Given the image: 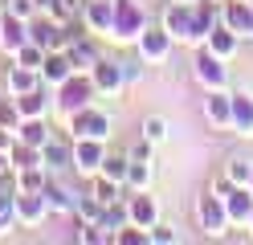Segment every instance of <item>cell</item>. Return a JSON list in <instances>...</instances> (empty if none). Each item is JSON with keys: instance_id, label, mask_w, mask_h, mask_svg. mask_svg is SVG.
<instances>
[{"instance_id": "42", "label": "cell", "mask_w": 253, "mask_h": 245, "mask_svg": "<svg viewBox=\"0 0 253 245\" xmlns=\"http://www.w3.org/2000/svg\"><path fill=\"white\" fill-rule=\"evenodd\" d=\"M4 172H12V163H8V151H0V176Z\"/></svg>"}, {"instance_id": "19", "label": "cell", "mask_w": 253, "mask_h": 245, "mask_svg": "<svg viewBox=\"0 0 253 245\" xmlns=\"http://www.w3.org/2000/svg\"><path fill=\"white\" fill-rule=\"evenodd\" d=\"M225 208H229V221H233V225L249 229V212H253V192H249L245 184H233V188L225 192Z\"/></svg>"}, {"instance_id": "2", "label": "cell", "mask_w": 253, "mask_h": 245, "mask_svg": "<svg viewBox=\"0 0 253 245\" xmlns=\"http://www.w3.org/2000/svg\"><path fill=\"white\" fill-rule=\"evenodd\" d=\"M147 29V12L139 0H115V25H110V41H139Z\"/></svg>"}, {"instance_id": "33", "label": "cell", "mask_w": 253, "mask_h": 245, "mask_svg": "<svg viewBox=\"0 0 253 245\" xmlns=\"http://www.w3.org/2000/svg\"><path fill=\"white\" fill-rule=\"evenodd\" d=\"M12 61L17 65H29V70H41V61H45V49L41 45H33V41H25L17 53H12Z\"/></svg>"}, {"instance_id": "31", "label": "cell", "mask_w": 253, "mask_h": 245, "mask_svg": "<svg viewBox=\"0 0 253 245\" xmlns=\"http://www.w3.org/2000/svg\"><path fill=\"white\" fill-rule=\"evenodd\" d=\"M45 180H49L45 168H21V172H17V188H21V192H41Z\"/></svg>"}, {"instance_id": "4", "label": "cell", "mask_w": 253, "mask_h": 245, "mask_svg": "<svg viewBox=\"0 0 253 245\" xmlns=\"http://www.w3.org/2000/svg\"><path fill=\"white\" fill-rule=\"evenodd\" d=\"M196 217H200V229L209 237H225L233 221H229V208H225V196L220 192H204L200 200H196Z\"/></svg>"}, {"instance_id": "30", "label": "cell", "mask_w": 253, "mask_h": 245, "mask_svg": "<svg viewBox=\"0 0 253 245\" xmlns=\"http://www.w3.org/2000/svg\"><path fill=\"white\" fill-rule=\"evenodd\" d=\"M90 192L94 196H98V200L102 204H110V200H119V196H123V184H115V180H110V176H90Z\"/></svg>"}, {"instance_id": "5", "label": "cell", "mask_w": 253, "mask_h": 245, "mask_svg": "<svg viewBox=\"0 0 253 245\" xmlns=\"http://www.w3.org/2000/svg\"><path fill=\"white\" fill-rule=\"evenodd\" d=\"M160 25L171 33V41H180V45H196V12H192V4H184V0H171V4L164 8V16H160Z\"/></svg>"}, {"instance_id": "6", "label": "cell", "mask_w": 253, "mask_h": 245, "mask_svg": "<svg viewBox=\"0 0 253 245\" xmlns=\"http://www.w3.org/2000/svg\"><path fill=\"white\" fill-rule=\"evenodd\" d=\"M196 78H200V86L204 90H229V65H225V57H216V53H209V49L200 45V53H196Z\"/></svg>"}, {"instance_id": "34", "label": "cell", "mask_w": 253, "mask_h": 245, "mask_svg": "<svg viewBox=\"0 0 253 245\" xmlns=\"http://www.w3.org/2000/svg\"><path fill=\"white\" fill-rule=\"evenodd\" d=\"M147 233H151V245H180V229H176V225H168L164 217L155 221Z\"/></svg>"}, {"instance_id": "32", "label": "cell", "mask_w": 253, "mask_h": 245, "mask_svg": "<svg viewBox=\"0 0 253 245\" xmlns=\"http://www.w3.org/2000/svg\"><path fill=\"white\" fill-rule=\"evenodd\" d=\"M225 176L233 180V184H245V188H249V180H253V159L233 155V159H229V168H225Z\"/></svg>"}, {"instance_id": "15", "label": "cell", "mask_w": 253, "mask_h": 245, "mask_svg": "<svg viewBox=\"0 0 253 245\" xmlns=\"http://www.w3.org/2000/svg\"><path fill=\"white\" fill-rule=\"evenodd\" d=\"M41 159H45V172H49V176H61L66 168H74V143L49 135V143L41 147Z\"/></svg>"}, {"instance_id": "29", "label": "cell", "mask_w": 253, "mask_h": 245, "mask_svg": "<svg viewBox=\"0 0 253 245\" xmlns=\"http://www.w3.org/2000/svg\"><path fill=\"white\" fill-rule=\"evenodd\" d=\"M102 200H98V196H94V192H86V196H78V200H74V217L78 221H86V225H98L102 221Z\"/></svg>"}, {"instance_id": "45", "label": "cell", "mask_w": 253, "mask_h": 245, "mask_svg": "<svg viewBox=\"0 0 253 245\" xmlns=\"http://www.w3.org/2000/svg\"><path fill=\"white\" fill-rule=\"evenodd\" d=\"M184 4H196V0H184Z\"/></svg>"}, {"instance_id": "1", "label": "cell", "mask_w": 253, "mask_h": 245, "mask_svg": "<svg viewBox=\"0 0 253 245\" xmlns=\"http://www.w3.org/2000/svg\"><path fill=\"white\" fill-rule=\"evenodd\" d=\"M94 94H98V90H94V78L74 70V74H70L66 82H61L57 90H53V106H57L61 114H74V110L90 106V102H94Z\"/></svg>"}, {"instance_id": "38", "label": "cell", "mask_w": 253, "mask_h": 245, "mask_svg": "<svg viewBox=\"0 0 253 245\" xmlns=\"http://www.w3.org/2000/svg\"><path fill=\"white\" fill-rule=\"evenodd\" d=\"M0 127H12V131L21 127V110H17V98L12 94L0 98Z\"/></svg>"}, {"instance_id": "17", "label": "cell", "mask_w": 253, "mask_h": 245, "mask_svg": "<svg viewBox=\"0 0 253 245\" xmlns=\"http://www.w3.org/2000/svg\"><path fill=\"white\" fill-rule=\"evenodd\" d=\"M25 41H29V21H21V16H12V12H0V49L12 57Z\"/></svg>"}, {"instance_id": "26", "label": "cell", "mask_w": 253, "mask_h": 245, "mask_svg": "<svg viewBox=\"0 0 253 245\" xmlns=\"http://www.w3.org/2000/svg\"><path fill=\"white\" fill-rule=\"evenodd\" d=\"M8 163H12V172H21V168H45V159H41V147L33 143H12V151H8Z\"/></svg>"}, {"instance_id": "16", "label": "cell", "mask_w": 253, "mask_h": 245, "mask_svg": "<svg viewBox=\"0 0 253 245\" xmlns=\"http://www.w3.org/2000/svg\"><path fill=\"white\" fill-rule=\"evenodd\" d=\"M233 94V135L253 139V94L249 90H229Z\"/></svg>"}, {"instance_id": "36", "label": "cell", "mask_w": 253, "mask_h": 245, "mask_svg": "<svg viewBox=\"0 0 253 245\" xmlns=\"http://www.w3.org/2000/svg\"><path fill=\"white\" fill-rule=\"evenodd\" d=\"M115 241L119 245H151V233H147L143 225H123L119 233H115Z\"/></svg>"}, {"instance_id": "25", "label": "cell", "mask_w": 253, "mask_h": 245, "mask_svg": "<svg viewBox=\"0 0 253 245\" xmlns=\"http://www.w3.org/2000/svg\"><path fill=\"white\" fill-rule=\"evenodd\" d=\"M102 229H106V237L115 241V233L123 225H131V208H126V196H119V200H110L106 208H102V221H98Z\"/></svg>"}, {"instance_id": "44", "label": "cell", "mask_w": 253, "mask_h": 245, "mask_svg": "<svg viewBox=\"0 0 253 245\" xmlns=\"http://www.w3.org/2000/svg\"><path fill=\"white\" fill-rule=\"evenodd\" d=\"M0 12H4V0H0Z\"/></svg>"}, {"instance_id": "14", "label": "cell", "mask_w": 253, "mask_h": 245, "mask_svg": "<svg viewBox=\"0 0 253 245\" xmlns=\"http://www.w3.org/2000/svg\"><path fill=\"white\" fill-rule=\"evenodd\" d=\"M70 74H74L70 53H66V49H49V53H45V61H41V82H45L49 90H57Z\"/></svg>"}, {"instance_id": "23", "label": "cell", "mask_w": 253, "mask_h": 245, "mask_svg": "<svg viewBox=\"0 0 253 245\" xmlns=\"http://www.w3.org/2000/svg\"><path fill=\"white\" fill-rule=\"evenodd\" d=\"M45 204H49V217H53V212H74V200H78V196L66 188V184H61V180L57 176H49V180H45Z\"/></svg>"}, {"instance_id": "7", "label": "cell", "mask_w": 253, "mask_h": 245, "mask_svg": "<svg viewBox=\"0 0 253 245\" xmlns=\"http://www.w3.org/2000/svg\"><path fill=\"white\" fill-rule=\"evenodd\" d=\"M106 159V139H74V172L78 176H98Z\"/></svg>"}, {"instance_id": "40", "label": "cell", "mask_w": 253, "mask_h": 245, "mask_svg": "<svg viewBox=\"0 0 253 245\" xmlns=\"http://www.w3.org/2000/svg\"><path fill=\"white\" fill-rule=\"evenodd\" d=\"M151 151H155V143L139 135V143H135V147H131V151H126V155H131V159H151Z\"/></svg>"}, {"instance_id": "13", "label": "cell", "mask_w": 253, "mask_h": 245, "mask_svg": "<svg viewBox=\"0 0 253 245\" xmlns=\"http://www.w3.org/2000/svg\"><path fill=\"white\" fill-rule=\"evenodd\" d=\"M90 78H94V90H98V94H119L126 86L123 61H106V57H98V65L90 70Z\"/></svg>"}, {"instance_id": "11", "label": "cell", "mask_w": 253, "mask_h": 245, "mask_svg": "<svg viewBox=\"0 0 253 245\" xmlns=\"http://www.w3.org/2000/svg\"><path fill=\"white\" fill-rule=\"evenodd\" d=\"M45 217H49L45 192H21V188H17V225H25V229H37Z\"/></svg>"}, {"instance_id": "24", "label": "cell", "mask_w": 253, "mask_h": 245, "mask_svg": "<svg viewBox=\"0 0 253 245\" xmlns=\"http://www.w3.org/2000/svg\"><path fill=\"white\" fill-rule=\"evenodd\" d=\"M66 53H70V61H74V70H78V74H90L94 65H98V49H94L86 37H70Z\"/></svg>"}, {"instance_id": "12", "label": "cell", "mask_w": 253, "mask_h": 245, "mask_svg": "<svg viewBox=\"0 0 253 245\" xmlns=\"http://www.w3.org/2000/svg\"><path fill=\"white\" fill-rule=\"evenodd\" d=\"M126 208H131V225L151 229L155 221H160V200L151 196V188H143V192H126Z\"/></svg>"}, {"instance_id": "8", "label": "cell", "mask_w": 253, "mask_h": 245, "mask_svg": "<svg viewBox=\"0 0 253 245\" xmlns=\"http://www.w3.org/2000/svg\"><path fill=\"white\" fill-rule=\"evenodd\" d=\"M220 21L241 41H253V0H220Z\"/></svg>"}, {"instance_id": "35", "label": "cell", "mask_w": 253, "mask_h": 245, "mask_svg": "<svg viewBox=\"0 0 253 245\" xmlns=\"http://www.w3.org/2000/svg\"><path fill=\"white\" fill-rule=\"evenodd\" d=\"M126 168H131V155H110V151H106V159H102V176H110L115 184H123V180H126Z\"/></svg>"}, {"instance_id": "27", "label": "cell", "mask_w": 253, "mask_h": 245, "mask_svg": "<svg viewBox=\"0 0 253 245\" xmlns=\"http://www.w3.org/2000/svg\"><path fill=\"white\" fill-rule=\"evenodd\" d=\"M49 135H53V127L45 119H21V127H17V139L21 143H33V147H45Z\"/></svg>"}, {"instance_id": "21", "label": "cell", "mask_w": 253, "mask_h": 245, "mask_svg": "<svg viewBox=\"0 0 253 245\" xmlns=\"http://www.w3.org/2000/svg\"><path fill=\"white\" fill-rule=\"evenodd\" d=\"M237 45H241V37H237V33H233L225 21H220V25H212V33L204 37V49H209V53H216V57H225V61L237 53Z\"/></svg>"}, {"instance_id": "39", "label": "cell", "mask_w": 253, "mask_h": 245, "mask_svg": "<svg viewBox=\"0 0 253 245\" xmlns=\"http://www.w3.org/2000/svg\"><path fill=\"white\" fill-rule=\"evenodd\" d=\"M4 12L21 16V21H33V16H37V4H33V0H4Z\"/></svg>"}, {"instance_id": "10", "label": "cell", "mask_w": 253, "mask_h": 245, "mask_svg": "<svg viewBox=\"0 0 253 245\" xmlns=\"http://www.w3.org/2000/svg\"><path fill=\"white\" fill-rule=\"evenodd\" d=\"M200 110H204V119H209L212 131H229L233 127V94L229 90H209Z\"/></svg>"}, {"instance_id": "43", "label": "cell", "mask_w": 253, "mask_h": 245, "mask_svg": "<svg viewBox=\"0 0 253 245\" xmlns=\"http://www.w3.org/2000/svg\"><path fill=\"white\" fill-rule=\"evenodd\" d=\"M249 229H253V212H249Z\"/></svg>"}, {"instance_id": "22", "label": "cell", "mask_w": 253, "mask_h": 245, "mask_svg": "<svg viewBox=\"0 0 253 245\" xmlns=\"http://www.w3.org/2000/svg\"><path fill=\"white\" fill-rule=\"evenodd\" d=\"M17 110H21V119H49V86L17 94Z\"/></svg>"}, {"instance_id": "9", "label": "cell", "mask_w": 253, "mask_h": 245, "mask_svg": "<svg viewBox=\"0 0 253 245\" xmlns=\"http://www.w3.org/2000/svg\"><path fill=\"white\" fill-rule=\"evenodd\" d=\"M171 45H176V41H171V33L160 25V29H143V33H139V41H135V49H139V57H143V61H168V53H171Z\"/></svg>"}, {"instance_id": "3", "label": "cell", "mask_w": 253, "mask_h": 245, "mask_svg": "<svg viewBox=\"0 0 253 245\" xmlns=\"http://www.w3.org/2000/svg\"><path fill=\"white\" fill-rule=\"evenodd\" d=\"M110 131H115L110 114H106V110H98L94 102L70 114V135H74V139H110Z\"/></svg>"}, {"instance_id": "41", "label": "cell", "mask_w": 253, "mask_h": 245, "mask_svg": "<svg viewBox=\"0 0 253 245\" xmlns=\"http://www.w3.org/2000/svg\"><path fill=\"white\" fill-rule=\"evenodd\" d=\"M123 74H126V82H139V74H143V70H139L135 61H123Z\"/></svg>"}, {"instance_id": "37", "label": "cell", "mask_w": 253, "mask_h": 245, "mask_svg": "<svg viewBox=\"0 0 253 245\" xmlns=\"http://www.w3.org/2000/svg\"><path fill=\"white\" fill-rule=\"evenodd\" d=\"M143 139H151V143H164L168 139V119H164V114H147V119H143Z\"/></svg>"}, {"instance_id": "18", "label": "cell", "mask_w": 253, "mask_h": 245, "mask_svg": "<svg viewBox=\"0 0 253 245\" xmlns=\"http://www.w3.org/2000/svg\"><path fill=\"white\" fill-rule=\"evenodd\" d=\"M82 21H86L90 33H102V37H110V25H115V0H86Z\"/></svg>"}, {"instance_id": "20", "label": "cell", "mask_w": 253, "mask_h": 245, "mask_svg": "<svg viewBox=\"0 0 253 245\" xmlns=\"http://www.w3.org/2000/svg\"><path fill=\"white\" fill-rule=\"evenodd\" d=\"M37 86H45L41 82V70H29V65H17L12 61L8 65V74H4V90L17 98V94H29V90H37Z\"/></svg>"}, {"instance_id": "46", "label": "cell", "mask_w": 253, "mask_h": 245, "mask_svg": "<svg viewBox=\"0 0 253 245\" xmlns=\"http://www.w3.org/2000/svg\"><path fill=\"white\" fill-rule=\"evenodd\" d=\"M249 192H253V180H249Z\"/></svg>"}, {"instance_id": "28", "label": "cell", "mask_w": 253, "mask_h": 245, "mask_svg": "<svg viewBox=\"0 0 253 245\" xmlns=\"http://www.w3.org/2000/svg\"><path fill=\"white\" fill-rule=\"evenodd\" d=\"M151 159H131V168H126V180H123V188L126 192H143L151 188Z\"/></svg>"}]
</instances>
